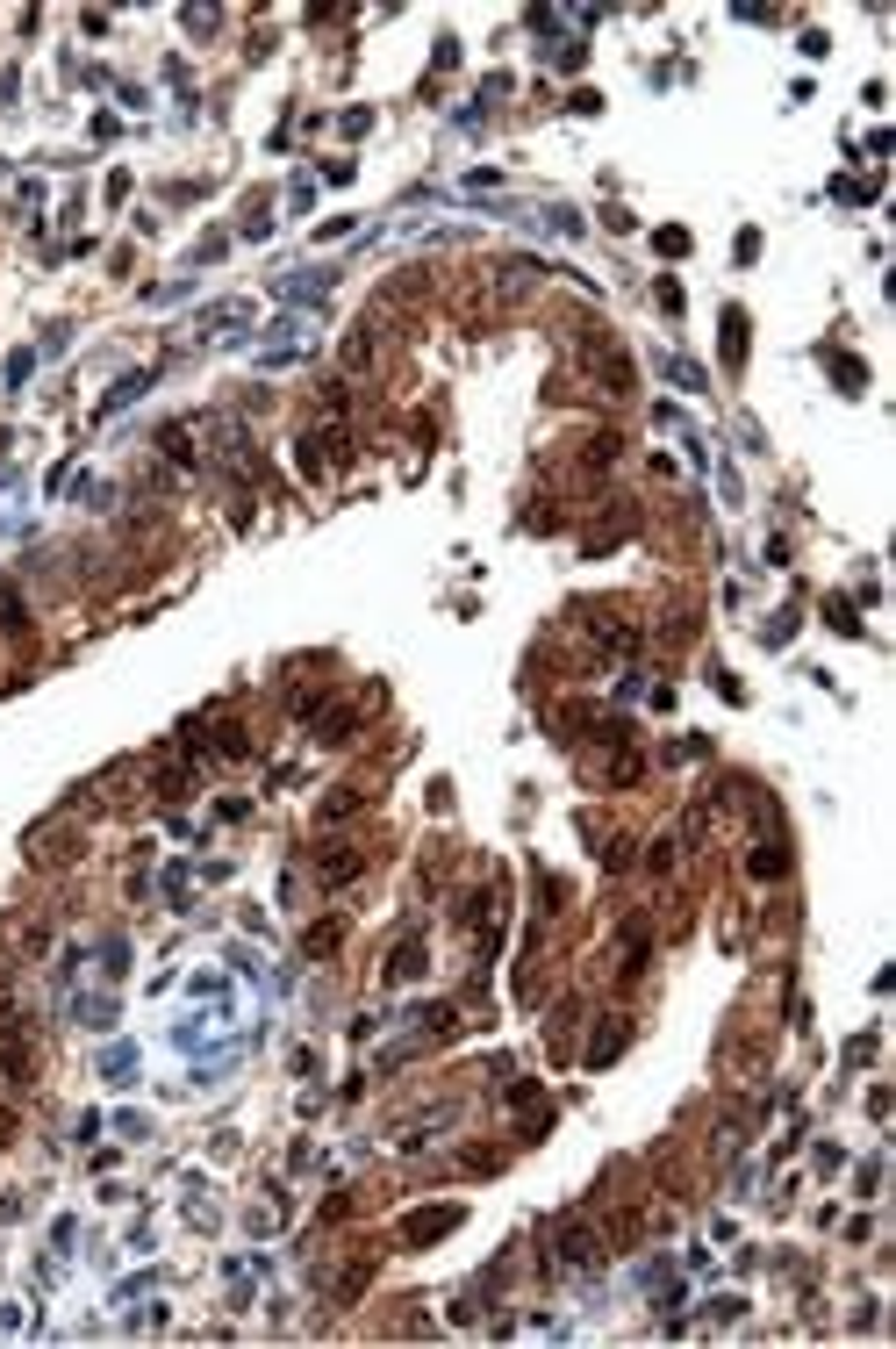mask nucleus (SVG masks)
<instances>
[{
  "mask_svg": "<svg viewBox=\"0 0 896 1349\" xmlns=\"http://www.w3.org/2000/svg\"><path fill=\"white\" fill-rule=\"evenodd\" d=\"M452 1227H459V1206H431V1213H409V1220H402V1242H438Z\"/></svg>",
  "mask_w": 896,
  "mask_h": 1349,
  "instance_id": "f03ea898",
  "label": "nucleus"
},
{
  "mask_svg": "<svg viewBox=\"0 0 896 1349\" xmlns=\"http://www.w3.org/2000/svg\"><path fill=\"white\" fill-rule=\"evenodd\" d=\"M359 804H366V790H359V782H344L337 797H323V811H316V826H344V818H352Z\"/></svg>",
  "mask_w": 896,
  "mask_h": 1349,
  "instance_id": "423d86ee",
  "label": "nucleus"
},
{
  "mask_svg": "<svg viewBox=\"0 0 896 1349\" xmlns=\"http://www.w3.org/2000/svg\"><path fill=\"white\" fill-rule=\"evenodd\" d=\"M602 1256V1234H589L582 1220H560V1263H574V1271H589Z\"/></svg>",
  "mask_w": 896,
  "mask_h": 1349,
  "instance_id": "f257e3e1",
  "label": "nucleus"
},
{
  "mask_svg": "<svg viewBox=\"0 0 896 1349\" xmlns=\"http://www.w3.org/2000/svg\"><path fill=\"white\" fill-rule=\"evenodd\" d=\"M725 359H732V366L746 359V316H739V309H725Z\"/></svg>",
  "mask_w": 896,
  "mask_h": 1349,
  "instance_id": "9d476101",
  "label": "nucleus"
},
{
  "mask_svg": "<svg viewBox=\"0 0 896 1349\" xmlns=\"http://www.w3.org/2000/svg\"><path fill=\"white\" fill-rule=\"evenodd\" d=\"M424 962H431V955H424V940H402V947L388 955V984H417V976H424Z\"/></svg>",
  "mask_w": 896,
  "mask_h": 1349,
  "instance_id": "39448f33",
  "label": "nucleus"
},
{
  "mask_svg": "<svg viewBox=\"0 0 896 1349\" xmlns=\"http://www.w3.org/2000/svg\"><path fill=\"white\" fill-rule=\"evenodd\" d=\"M144 388H151V374H123V381H115V388H108V403H101V417H115V410H123V403H137V395H144Z\"/></svg>",
  "mask_w": 896,
  "mask_h": 1349,
  "instance_id": "1a4fd4ad",
  "label": "nucleus"
},
{
  "mask_svg": "<svg viewBox=\"0 0 896 1349\" xmlns=\"http://www.w3.org/2000/svg\"><path fill=\"white\" fill-rule=\"evenodd\" d=\"M624 1034H631V1027H624V1013H609V1027H602L596 1041H589V1069H602V1062H609V1055L624 1049Z\"/></svg>",
  "mask_w": 896,
  "mask_h": 1349,
  "instance_id": "0eeeda50",
  "label": "nucleus"
},
{
  "mask_svg": "<svg viewBox=\"0 0 896 1349\" xmlns=\"http://www.w3.org/2000/svg\"><path fill=\"white\" fill-rule=\"evenodd\" d=\"M782 869H789V847H782V840H760V847H753V876H760V884H774Z\"/></svg>",
  "mask_w": 896,
  "mask_h": 1349,
  "instance_id": "6e6552de",
  "label": "nucleus"
},
{
  "mask_svg": "<svg viewBox=\"0 0 896 1349\" xmlns=\"http://www.w3.org/2000/svg\"><path fill=\"white\" fill-rule=\"evenodd\" d=\"M359 869H366V855H359V847H330V855H316V876H323L330 891H337V884H352Z\"/></svg>",
  "mask_w": 896,
  "mask_h": 1349,
  "instance_id": "7ed1b4c3",
  "label": "nucleus"
},
{
  "mask_svg": "<svg viewBox=\"0 0 896 1349\" xmlns=\"http://www.w3.org/2000/svg\"><path fill=\"white\" fill-rule=\"evenodd\" d=\"M29 617H22V597H0V632H22Z\"/></svg>",
  "mask_w": 896,
  "mask_h": 1349,
  "instance_id": "ddd939ff",
  "label": "nucleus"
},
{
  "mask_svg": "<svg viewBox=\"0 0 896 1349\" xmlns=\"http://www.w3.org/2000/svg\"><path fill=\"white\" fill-rule=\"evenodd\" d=\"M337 940H344V926H337V919H330V926H308V933H301V947H308V955H330Z\"/></svg>",
  "mask_w": 896,
  "mask_h": 1349,
  "instance_id": "9b49d317",
  "label": "nucleus"
},
{
  "mask_svg": "<svg viewBox=\"0 0 896 1349\" xmlns=\"http://www.w3.org/2000/svg\"><path fill=\"white\" fill-rule=\"evenodd\" d=\"M352 726H359V711H352V704H330V711H316V740H323V747L352 740Z\"/></svg>",
  "mask_w": 896,
  "mask_h": 1349,
  "instance_id": "20e7f679",
  "label": "nucleus"
},
{
  "mask_svg": "<svg viewBox=\"0 0 896 1349\" xmlns=\"http://www.w3.org/2000/svg\"><path fill=\"white\" fill-rule=\"evenodd\" d=\"M617 446H624L617 431H596V439H589V467H609V459H617Z\"/></svg>",
  "mask_w": 896,
  "mask_h": 1349,
  "instance_id": "f8f14e48",
  "label": "nucleus"
}]
</instances>
